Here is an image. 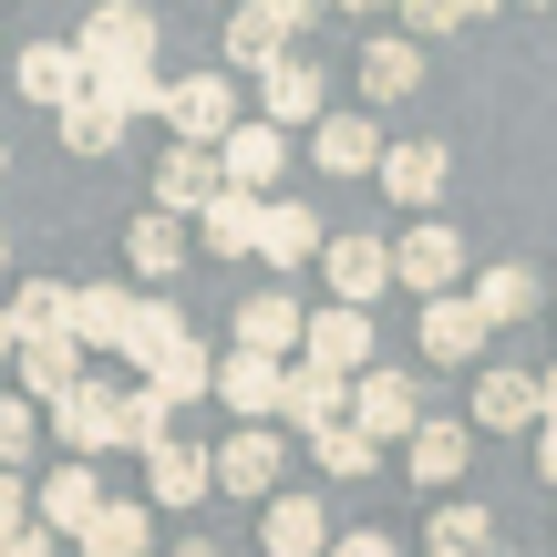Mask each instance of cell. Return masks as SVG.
I'll return each mask as SVG.
<instances>
[{
  "label": "cell",
  "instance_id": "1",
  "mask_svg": "<svg viewBox=\"0 0 557 557\" xmlns=\"http://www.w3.org/2000/svg\"><path fill=\"white\" fill-rule=\"evenodd\" d=\"M114 423H124V382H103V372H94V382H73V393L41 413V434L62 444V465H94L103 444H114Z\"/></svg>",
  "mask_w": 557,
  "mask_h": 557
},
{
  "label": "cell",
  "instance_id": "2",
  "mask_svg": "<svg viewBox=\"0 0 557 557\" xmlns=\"http://www.w3.org/2000/svg\"><path fill=\"white\" fill-rule=\"evenodd\" d=\"M165 124H176V145H197V156H218L227 135H238V83L227 73H186V83H165Z\"/></svg>",
  "mask_w": 557,
  "mask_h": 557
},
{
  "label": "cell",
  "instance_id": "3",
  "mask_svg": "<svg viewBox=\"0 0 557 557\" xmlns=\"http://www.w3.org/2000/svg\"><path fill=\"white\" fill-rule=\"evenodd\" d=\"M455 278H465V238L444 218H413L393 238V289H413V299H455Z\"/></svg>",
  "mask_w": 557,
  "mask_h": 557
},
{
  "label": "cell",
  "instance_id": "4",
  "mask_svg": "<svg viewBox=\"0 0 557 557\" xmlns=\"http://www.w3.org/2000/svg\"><path fill=\"white\" fill-rule=\"evenodd\" d=\"M73 52H83V73H145V62H156V11L114 0V11H94L73 32Z\"/></svg>",
  "mask_w": 557,
  "mask_h": 557
},
{
  "label": "cell",
  "instance_id": "5",
  "mask_svg": "<svg viewBox=\"0 0 557 557\" xmlns=\"http://www.w3.org/2000/svg\"><path fill=\"white\" fill-rule=\"evenodd\" d=\"M299 32H310V11H299V0H248V11H227V62L278 73V62L299 52Z\"/></svg>",
  "mask_w": 557,
  "mask_h": 557
},
{
  "label": "cell",
  "instance_id": "6",
  "mask_svg": "<svg viewBox=\"0 0 557 557\" xmlns=\"http://www.w3.org/2000/svg\"><path fill=\"white\" fill-rule=\"evenodd\" d=\"M351 423H361L372 444H413V434H423V393H413V372L372 361V372L351 382Z\"/></svg>",
  "mask_w": 557,
  "mask_h": 557
},
{
  "label": "cell",
  "instance_id": "7",
  "mask_svg": "<svg viewBox=\"0 0 557 557\" xmlns=\"http://www.w3.org/2000/svg\"><path fill=\"white\" fill-rule=\"evenodd\" d=\"M278 465H289V434H278V423H238V434L218 444V496L269 506L278 496Z\"/></svg>",
  "mask_w": 557,
  "mask_h": 557
},
{
  "label": "cell",
  "instance_id": "8",
  "mask_svg": "<svg viewBox=\"0 0 557 557\" xmlns=\"http://www.w3.org/2000/svg\"><path fill=\"white\" fill-rule=\"evenodd\" d=\"M218 496V444H165V455H145V506L156 517H186V506H207Z\"/></svg>",
  "mask_w": 557,
  "mask_h": 557
},
{
  "label": "cell",
  "instance_id": "9",
  "mask_svg": "<svg viewBox=\"0 0 557 557\" xmlns=\"http://www.w3.org/2000/svg\"><path fill=\"white\" fill-rule=\"evenodd\" d=\"M103 506H114V496H103V475H94V465H52V475L32 485V527H41V537H83Z\"/></svg>",
  "mask_w": 557,
  "mask_h": 557
},
{
  "label": "cell",
  "instance_id": "10",
  "mask_svg": "<svg viewBox=\"0 0 557 557\" xmlns=\"http://www.w3.org/2000/svg\"><path fill=\"white\" fill-rule=\"evenodd\" d=\"M320 278H331V310H372L393 289V238H331L320 248Z\"/></svg>",
  "mask_w": 557,
  "mask_h": 557
},
{
  "label": "cell",
  "instance_id": "11",
  "mask_svg": "<svg viewBox=\"0 0 557 557\" xmlns=\"http://www.w3.org/2000/svg\"><path fill=\"white\" fill-rule=\"evenodd\" d=\"M444 176H455V156H444L434 135L382 145V197H393V207H423V218H434V207H444Z\"/></svg>",
  "mask_w": 557,
  "mask_h": 557
},
{
  "label": "cell",
  "instance_id": "12",
  "mask_svg": "<svg viewBox=\"0 0 557 557\" xmlns=\"http://www.w3.org/2000/svg\"><path fill=\"white\" fill-rule=\"evenodd\" d=\"M475 423H485V434H537V423H547L537 372H517V361H485V372H475Z\"/></svg>",
  "mask_w": 557,
  "mask_h": 557
},
{
  "label": "cell",
  "instance_id": "13",
  "mask_svg": "<svg viewBox=\"0 0 557 557\" xmlns=\"http://www.w3.org/2000/svg\"><path fill=\"white\" fill-rule=\"evenodd\" d=\"M299 361H310V372H331V382H361V372H372V310H310Z\"/></svg>",
  "mask_w": 557,
  "mask_h": 557
},
{
  "label": "cell",
  "instance_id": "14",
  "mask_svg": "<svg viewBox=\"0 0 557 557\" xmlns=\"http://www.w3.org/2000/svg\"><path fill=\"white\" fill-rule=\"evenodd\" d=\"M218 176L238 186V197H278V176H289V135H278V124H259V114H248L238 135L218 145Z\"/></svg>",
  "mask_w": 557,
  "mask_h": 557
},
{
  "label": "cell",
  "instance_id": "15",
  "mask_svg": "<svg viewBox=\"0 0 557 557\" xmlns=\"http://www.w3.org/2000/svg\"><path fill=\"white\" fill-rule=\"evenodd\" d=\"M320 114H331V83H320L310 52H289L278 73H259V124H278V135H289V124H310V135H320Z\"/></svg>",
  "mask_w": 557,
  "mask_h": 557
},
{
  "label": "cell",
  "instance_id": "16",
  "mask_svg": "<svg viewBox=\"0 0 557 557\" xmlns=\"http://www.w3.org/2000/svg\"><path fill=\"white\" fill-rule=\"evenodd\" d=\"M331 423H351V382H331V372H310V361H289V393H278V434L320 444Z\"/></svg>",
  "mask_w": 557,
  "mask_h": 557
},
{
  "label": "cell",
  "instance_id": "17",
  "mask_svg": "<svg viewBox=\"0 0 557 557\" xmlns=\"http://www.w3.org/2000/svg\"><path fill=\"white\" fill-rule=\"evenodd\" d=\"M227 197V176H218V156H197V145H165V165H156V218H207V207Z\"/></svg>",
  "mask_w": 557,
  "mask_h": 557
},
{
  "label": "cell",
  "instance_id": "18",
  "mask_svg": "<svg viewBox=\"0 0 557 557\" xmlns=\"http://www.w3.org/2000/svg\"><path fill=\"white\" fill-rule=\"evenodd\" d=\"M299 341H310V310H299L289 289H248V299H238V351H259V361H289Z\"/></svg>",
  "mask_w": 557,
  "mask_h": 557
},
{
  "label": "cell",
  "instance_id": "19",
  "mask_svg": "<svg viewBox=\"0 0 557 557\" xmlns=\"http://www.w3.org/2000/svg\"><path fill=\"white\" fill-rule=\"evenodd\" d=\"M83 94H94V73H83L73 41H32V52H21V103H41V114H73Z\"/></svg>",
  "mask_w": 557,
  "mask_h": 557
},
{
  "label": "cell",
  "instance_id": "20",
  "mask_svg": "<svg viewBox=\"0 0 557 557\" xmlns=\"http://www.w3.org/2000/svg\"><path fill=\"white\" fill-rule=\"evenodd\" d=\"M83 361H94V351H83L73 331H52V341H21V361H11V372H21V403H41V413H52V403L73 393V382H94Z\"/></svg>",
  "mask_w": 557,
  "mask_h": 557
},
{
  "label": "cell",
  "instance_id": "21",
  "mask_svg": "<svg viewBox=\"0 0 557 557\" xmlns=\"http://www.w3.org/2000/svg\"><path fill=\"white\" fill-rule=\"evenodd\" d=\"M310 165L320 176H382V114H320Z\"/></svg>",
  "mask_w": 557,
  "mask_h": 557
},
{
  "label": "cell",
  "instance_id": "22",
  "mask_svg": "<svg viewBox=\"0 0 557 557\" xmlns=\"http://www.w3.org/2000/svg\"><path fill=\"white\" fill-rule=\"evenodd\" d=\"M278 393H289V361H259V351H227L218 361V403L238 423H278Z\"/></svg>",
  "mask_w": 557,
  "mask_h": 557
},
{
  "label": "cell",
  "instance_id": "23",
  "mask_svg": "<svg viewBox=\"0 0 557 557\" xmlns=\"http://www.w3.org/2000/svg\"><path fill=\"white\" fill-rule=\"evenodd\" d=\"M320 248H331V238H320L310 197H269V207H259V259H269L278 278H289V269H310Z\"/></svg>",
  "mask_w": 557,
  "mask_h": 557
},
{
  "label": "cell",
  "instance_id": "24",
  "mask_svg": "<svg viewBox=\"0 0 557 557\" xmlns=\"http://www.w3.org/2000/svg\"><path fill=\"white\" fill-rule=\"evenodd\" d=\"M465 465H475V434H465V423H434V413H423V434L403 444V475H413L423 496H444Z\"/></svg>",
  "mask_w": 557,
  "mask_h": 557
},
{
  "label": "cell",
  "instance_id": "25",
  "mask_svg": "<svg viewBox=\"0 0 557 557\" xmlns=\"http://www.w3.org/2000/svg\"><path fill=\"white\" fill-rule=\"evenodd\" d=\"M259 537H269V557H331L341 527L320 517V496H269L259 506Z\"/></svg>",
  "mask_w": 557,
  "mask_h": 557
},
{
  "label": "cell",
  "instance_id": "26",
  "mask_svg": "<svg viewBox=\"0 0 557 557\" xmlns=\"http://www.w3.org/2000/svg\"><path fill=\"white\" fill-rule=\"evenodd\" d=\"M413 83H423V41H403V32L361 41V103H413Z\"/></svg>",
  "mask_w": 557,
  "mask_h": 557
},
{
  "label": "cell",
  "instance_id": "27",
  "mask_svg": "<svg viewBox=\"0 0 557 557\" xmlns=\"http://www.w3.org/2000/svg\"><path fill=\"white\" fill-rule=\"evenodd\" d=\"M73 341H83V351H114V361H124V341H135V289H114V278L73 289Z\"/></svg>",
  "mask_w": 557,
  "mask_h": 557
},
{
  "label": "cell",
  "instance_id": "28",
  "mask_svg": "<svg viewBox=\"0 0 557 557\" xmlns=\"http://www.w3.org/2000/svg\"><path fill=\"white\" fill-rule=\"evenodd\" d=\"M485 341H496V331H485V310H475V299H423V361H485Z\"/></svg>",
  "mask_w": 557,
  "mask_h": 557
},
{
  "label": "cell",
  "instance_id": "29",
  "mask_svg": "<svg viewBox=\"0 0 557 557\" xmlns=\"http://www.w3.org/2000/svg\"><path fill=\"white\" fill-rule=\"evenodd\" d=\"M73 547H83V557H156V506H145V496H114Z\"/></svg>",
  "mask_w": 557,
  "mask_h": 557
},
{
  "label": "cell",
  "instance_id": "30",
  "mask_svg": "<svg viewBox=\"0 0 557 557\" xmlns=\"http://www.w3.org/2000/svg\"><path fill=\"white\" fill-rule=\"evenodd\" d=\"M186 341H197V331H186V310H176L165 289H156V299H135V341H124V361H135V372H165Z\"/></svg>",
  "mask_w": 557,
  "mask_h": 557
},
{
  "label": "cell",
  "instance_id": "31",
  "mask_svg": "<svg viewBox=\"0 0 557 557\" xmlns=\"http://www.w3.org/2000/svg\"><path fill=\"white\" fill-rule=\"evenodd\" d=\"M259 207H269V197H238V186H227V197H218V207L197 218L207 259H259Z\"/></svg>",
  "mask_w": 557,
  "mask_h": 557
},
{
  "label": "cell",
  "instance_id": "32",
  "mask_svg": "<svg viewBox=\"0 0 557 557\" xmlns=\"http://www.w3.org/2000/svg\"><path fill=\"white\" fill-rule=\"evenodd\" d=\"M423 547H434V557H496V517H485V506H465V496H444L434 527H423Z\"/></svg>",
  "mask_w": 557,
  "mask_h": 557
},
{
  "label": "cell",
  "instance_id": "33",
  "mask_svg": "<svg viewBox=\"0 0 557 557\" xmlns=\"http://www.w3.org/2000/svg\"><path fill=\"white\" fill-rule=\"evenodd\" d=\"M0 310H11V331H21V341H52V331H73V289H62V278H21V289L0 299Z\"/></svg>",
  "mask_w": 557,
  "mask_h": 557
},
{
  "label": "cell",
  "instance_id": "34",
  "mask_svg": "<svg viewBox=\"0 0 557 557\" xmlns=\"http://www.w3.org/2000/svg\"><path fill=\"white\" fill-rule=\"evenodd\" d=\"M114 444H124V455H165V444H176V403L145 393V382H124V423H114Z\"/></svg>",
  "mask_w": 557,
  "mask_h": 557
},
{
  "label": "cell",
  "instance_id": "35",
  "mask_svg": "<svg viewBox=\"0 0 557 557\" xmlns=\"http://www.w3.org/2000/svg\"><path fill=\"white\" fill-rule=\"evenodd\" d=\"M124 259H135V278H176V269H186V227L145 207V218L124 227Z\"/></svg>",
  "mask_w": 557,
  "mask_h": 557
},
{
  "label": "cell",
  "instance_id": "36",
  "mask_svg": "<svg viewBox=\"0 0 557 557\" xmlns=\"http://www.w3.org/2000/svg\"><path fill=\"white\" fill-rule=\"evenodd\" d=\"M465 299L485 310V331H506V320H527V310H537L547 289H537V269H485V278H475Z\"/></svg>",
  "mask_w": 557,
  "mask_h": 557
},
{
  "label": "cell",
  "instance_id": "37",
  "mask_svg": "<svg viewBox=\"0 0 557 557\" xmlns=\"http://www.w3.org/2000/svg\"><path fill=\"white\" fill-rule=\"evenodd\" d=\"M310 455H320V475H341V485H351V475H372V465H382V444L361 434V423H331Z\"/></svg>",
  "mask_w": 557,
  "mask_h": 557
},
{
  "label": "cell",
  "instance_id": "38",
  "mask_svg": "<svg viewBox=\"0 0 557 557\" xmlns=\"http://www.w3.org/2000/svg\"><path fill=\"white\" fill-rule=\"evenodd\" d=\"M145 393H165V403H207V393H218V361H207L197 341H186V351L165 361V372H145Z\"/></svg>",
  "mask_w": 557,
  "mask_h": 557
},
{
  "label": "cell",
  "instance_id": "39",
  "mask_svg": "<svg viewBox=\"0 0 557 557\" xmlns=\"http://www.w3.org/2000/svg\"><path fill=\"white\" fill-rule=\"evenodd\" d=\"M62 145H73V156H114V145H124V114H114V103H94V94H83L73 114H62Z\"/></svg>",
  "mask_w": 557,
  "mask_h": 557
},
{
  "label": "cell",
  "instance_id": "40",
  "mask_svg": "<svg viewBox=\"0 0 557 557\" xmlns=\"http://www.w3.org/2000/svg\"><path fill=\"white\" fill-rule=\"evenodd\" d=\"M32 444H52V434H41V403L0 393V475H21V465H32Z\"/></svg>",
  "mask_w": 557,
  "mask_h": 557
},
{
  "label": "cell",
  "instance_id": "41",
  "mask_svg": "<svg viewBox=\"0 0 557 557\" xmlns=\"http://www.w3.org/2000/svg\"><path fill=\"white\" fill-rule=\"evenodd\" d=\"M465 21H475L465 0H413V11H403V41H413V32H465Z\"/></svg>",
  "mask_w": 557,
  "mask_h": 557
},
{
  "label": "cell",
  "instance_id": "42",
  "mask_svg": "<svg viewBox=\"0 0 557 557\" xmlns=\"http://www.w3.org/2000/svg\"><path fill=\"white\" fill-rule=\"evenodd\" d=\"M21 527H32V485H21V475H0V547H11Z\"/></svg>",
  "mask_w": 557,
  "mask_h": 557
},
{
  "label": "cell",
  "instance_id": "43",
  "mask_svg": "<svg viewBox=\"0 0 557 557\" xmlns=\"http://www.w3.org/2000/svg\"><path fill=\"white\" fill-rule=\"evenodd\" d=\"M331 557H403V547L382 537V527H341V537H331Z\"/></svg>",
  "mask_w": 557,
  "mask_h": 557
},
{
  "label": "cell",
  "instance_id": "44",
  "mask_svg": "<svg viewBox=\"0 0 557 557\" xmlns=\"http://www.w3.org/2000/svg\"><path fill=\"white\" fill-rule=\"evenodd\" d=\"M0 557H62V537H41V527H21V537L0 547Z\"/></svg>",
  "mask_w": 557,
  "mask_h": 557
},
{
  "label": "cell",
  "instance_id": "45",
  "mask_svg": "<svg viewBox=\"0 0 557 557\" xmlns=\"http://www.w3.org/2000/svg\"><path fill=\"white\" fill-rule=\"evenodd\" d=\"M537 475L557 485V423H537Z\"/></svg>",
  "mask_w": 557,
  "mask_h": 557
},
{
  "label": "cell",
  "instance_id": "46",
  "mask_svg": "<svg viewBox=\"0 0 557 557\" xmlns=\"http://www.w3.org/2000/svg\"><path fill=\"white\" fill-rule=\"evenodd\" d=\"M11 361H21V331H11V310H0V372H11Z\"/></svg>",
  "mask_w": 557,
  "mask_h": 557
},
{
  "label": "cell",
  "instance_id": "47",
  "mask_svg": "<svg viewBox=\"0 0 557 557\" xmlns=\"http://www.w3.org/2000/svg\"><path fill=\"white\" fill-rule=\"evenodd\" d=\"M165 557H218V537H176V547H165Z\"/></svg>",
  "mask_w": 557,
  "mask_h": 557
},
{
  "label": "cell",
  "instance_id": "48",
  "mask_svg": "<svg viewBox=\"0 0 557 557\" xmlns=\"http://www.w3.org/2000/svg\"><path fill=\"white\" fill-rule=\"evenodd\" d=\"M537 393H547V423H557V361H547V372H537Z\"/></svg>",
  "mask_w": 557,
  "mask_h": 557
},
{
  "label": "cell",
  "instance_id": "49",
  "mask_svg": "<svg viewBox=\"0 0 557 557\" xmlns=\"http://www.w3.org/2000/svg\"><path fill=\"white\" fill-rule=\"evenodd\" d=\"M0 176H11V145H0Z\"/></svg>",
  "mask_w": 557,
  "mask_h": 557
},
{
  "label": "cell",
  "instance_id": "50",
  "mask_svg": "<svg viewBox=\"0 0 557 557\" xmlns=\"http://www.w3.org/2000/svg\"><path fill=\"white\" fill-rule=\"evenodd\" d=\"M0 259H11V238H0Z\"/></svg>",
  "mask_w": 557,
  "mask_h": 557
}]
</instances>
